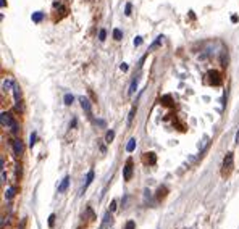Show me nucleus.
<instances>
[{
	"label": "nucleus",
	"instance_id": "1",
	"mask_svg": "<svg viewBox=\"0 0 239 229\" xmlns=\"http://www.w3.org/2000/svg\"><path fill=\"white\" fill-rule=\"evenodd\" d=\"M0 119H2V126H3V128H12L13 134H16V132H18V124H16V121L12 118V116H10V113L3 111V113L0 115Z\"/></svg>",
	"mask_w": 239,
	"mask_h": 229
},
{
	"label": "nucleus",
	"instance_id": "2",
	"mask_svg": "<svg viewBox=\"0 0 239 229\" xmlns=\"http://www.w3.org/2000/svg\"><path fill=\"white\" fill-rule=\"evenodd\" d=\"M233 165H234V153L233 152H228L223 158V168H221V174L223 176H228L233 169Z\"/></svg>",
	"mask_w": 239,
	"mask_h": 229
},
{
	"label": "nucleus",
	"instance_id": "3",
	"mask_svg": "<svg viewBox=\"0 0 239 229\" xmlns=\"http://www.w3.org/2000/svg\"><path fill=\"white\" fill-rule=\"evenodd\" d=\"M132 177V160L129 158L128 162H126L125 168H123V179L125 181H129Z\"/></svg>",
	"mask_w": 239,
	"mask_h": 229
},
{
	"label": "nucleus",
	"instance_id": "4",
	"mask_svg": "<svg viewBox=\"0 0 239 229\" xmlns=\"http://www.w3.org/2000/svg\"><path fill=\"white\" fill-rule=\"evenodd\" d=\"M79 102H81V107H83V110L86 111L87 115H92V108H91V102L87 100L86 97H79Z\"/></svg>",
	"mask_w": 239,
	"mask_h": 229
},
{
	"label": "nucleus",
	"instance_id": "5",
	"mask_svg": "<svg viewBox=\"0 0 239 229\" xmlns=\"http://www.w3.org/2000/svg\"><path fill=\"white\" fill-rule=\"evenodd\" d=\"M209 76H210V84H213V86H220L221 84V78L217 71H210Z\"/></svg>",
	"mask_w": 239,
	"mask_h": 229
},
{
	"label": "nucleus",
	"instance_id": "6",
	"mask_svg": "<svg viewBox=\"0 0 239 229\" xmlns=\"http://www.w3.org/2000/svg\"><path fill=\"white\" fill-rule=\"evenodd\" d=\"M68 186H70V176H65L63 179H61L60 186H58V194H63L65 190L68 189Z\"/></svg>",
	"mask_w": 239,
	"mask_h": 229
},
{
	"label": "nucleus",
	"instance_id": "7",
	"mask_svg": "<svg viewBox=\"0 0 239 229\" xmlns=\"http://www.w3.org/2000/svg\"><path fill=\"white\" fill-rule=\"evenodd\" d=\"M13 152H15V155H21L23 153V144L19 139H15V141H13Z\"/></svg>",
	"mask_w": 239,
	"mask_h": 229
},
{
	"label": "nucleus",
	"instance_id": "8",
	"mask_svg": "<svg viewBox=\"0 0 239 229\" xmlns=\"http://www.w3.org/2000/svg\"><path fill=\"white\" fill-rule=\"evenodd\" d=\"M92 181H94V169H91V171L87 173V176H86V182H84V186H83V189H81V192H84V190H86L87 187L91 186Z\"/></svg>",
	"mask_w": 239,
	"mask_h": 229
},
{
	"label": "nucleus",
	"instance_id": "9",
	"mask_svg": "<svg viewBox=\"0 0 239 229\" xmlns=\"http://www.w3.org/2000/svg\"><path fill=\"white\" fill-rule=\"evenodd\" d=\"M137 83H139V78L136 76L134 79H132V83H131V87H129V90H128L129 95H132V94L136 92V89H137Z\"/></svg>",
	"mask_w": 239,
	"mask_h": 229
},
{
	"label": "nucleus",
	"instance_id": "10",
	"mask_svg": "<svg viewBox=\"0 0 239 229\" xmlns=\"http://www.w3.org/2000/svg\"><path fill=\"white\" fill-rule=\"evenodd\" d=\"M31 18H32L34 23H40L44 19V13L42 11H36V13H32V16H31Z\"/></svg>",
	"mask_w": 239,
	"mask_h": 229
},
{
	"label": "nucleus",
	"instance_id": "11",
	"mask_svg": "<svg viewBox=\"0 0 239 229\" xmlns=\"http://www.w3.org/2000/svg\"><path fill=\"white\" fill-rule=\"evenodd\" d=\"M113 139H115V131H107V134H105V142L107 144H110V142H113Z\"/></svg>",
	"mask_w": 239,
	"mask_h": 229
},
{
	"label": "nucleus",
	"instance_id": "12",
	"mask_svg": "<svg viewBox=\"0 0 239 229\" xmlns=\"http://www.w3.org/2000/svg\"><path fill=\"white\" fill-rule=\"evenodd\" d=\"M162 37H163V36H158V37H157V39H155V40H153V42H152V44H150V47H149V50H153V49H155V47H158V45H160V44H162Z\"/></svg>",
	"mask_w": 239,
	"mask_h": 229
},
{
	"label": "nucleus",
	"instance_id": "13",
	"mask_svg": "<svg viewBox=\"0 0 239 229\" xmlns=\"http://www.w3.org/2000/svg\"><path fill=\"white\" fill-rule=\"evenodd\" d=\"M134 149H136V139H131V141L128 142V145H126V150H128V152H132Z\"/></svg>",
	"mask_w": 239,
	"mask_h": 229
},
{
	"label": "nucleus",
	"instance_id": "14",
	"mask_svg": "<svg viewBox=\"0 0 239 229\" xmlns=\"http://www.w3.org/2000/svg\"><path fill=\"white\" fill-rule=\"evenodd\" d=\"M63 100H65V105H71V103H73V100H74V97L71 94H66Z\"/></svg>",
	"mask_w": 239,
	"mask_h": 229
},
{
	"label": "nucleus",
	"instance_id": "15",
	"mask_svg": "<svg viewBox=\"0 0 239 229\" xmlns=\"http://www.w3.org/2000/svg\"><path fill=\"white\" fill-rule=\"evenodd\" d=\"M13 94H15L16 107H19V92H18V86H15V87H13Z\"/></svg>",
	"mask_w": 239,
	"mask_h": 229
},
{
	"label": "nucleus",
	"instance_id": "16",
	"mask_svg": "<svg viewBox=\"0 0 239 229\" xmlns=\"http://www.w3.org/2000/svg\"><path fill=\"white\" fill-rule=\"evenodd\" d=\"M113 37H115L117 40H121V39H123V32H121L120 29H113Z\"/></svg>",
	"mask_w": 239,
	"mask_h": 229
},
{
	"label": "nucleus",
	"instance_id": "17",
	"mask_svg": "<svg viewBox=\"0 0 239 229\" xmlns=\"http://www.w3.org/2000/svg\"><path fill=\"white\" fill-rule=\"evenodd\" d=\"M5 195H6V199H13V195H15V187H8V190H6V194H5Z\"/></svg>",
	"mask_w": 239,
	"mask_h": 229
},
{
	"label": "nucleus",
	"instance_id": "18",
	"mask_svg": "<svg viewBox=\"0 0 239 229\" xmlns=\"http://www.w3.org/2000/svg\"><path fill=\"white\" fill-rule=\"evenodd\" d=\"M134 115H136V107H132L131 111H129V116H128V124H131V123H132V118H134Z\"/></svg>",
	"mask_w": 239,
	"mask_h": 229
},
{
	"label": "nucleus",
	"instance_id": "19",
	"mask_svg": "<svg viewBox=\"0 0 239 229\" xmlns=\"http://www.w3.org/2000/svg\"><path fill=\"white\" fill-rule=\"evenodd\" d=\"M105 37H107V31H105V29H100V32H99V40H102V42H104Z\"/></svg>",
	"mask_w": 239,
	"mask_h": 229
},
{
	"label": "nucleus",
	"instance_id": "20",
	"mask_svg": "<svg viewBox=\"0 0 239 229\" xmlns=\"http://www.w3.org/2000/svg\"><path fill=\"white\" fill-rule=\"evenodd\" d=\"M36 139H37V134H36V132H32V134H31V137H29V145L31 147L36 144Z\"/></svg>",
	"mask_w": 239,
	"mask_h": 229
},
{
	"label": "nucleus",
	"instance_id": "21",
	"mask_svg": "<svg viewBox=\"0 0 239 229\" xmlns=\"http://www.w3.org/2000/svg\"><path fill=\"white\" fill-rule=\"evenodd\" d=\"M131 8H132L131 3H126V6H125V15H126V16L131 15Z\"/></svg>",
	"mask_w": 239,
	"mask_h": 229
},
{
	"label": "nucleus",
	"instance_id": "22",
	"mask_svg": "<svg viewBox=\"0 0 239 229\" xmlns=\"http://www.w3.org/2000/svg\"><path fill=\"white\" fill-rule=\"evenodd\" d=\"M53 223H55V215H50L49 216V226L53 228Z\"/></svg>",
	"mask_w": 239,
	"mask_h": 229
},
{
	"label": "nucleus",
	"instance_id": "23",
	"mask_svg": "<svg viewBox=\"0 0 239 229\" xmlns=\"http://www.w3.org/2000/svg\"><path fill=\"white\" fill-rule=\"evenodd\" d=\"M126 229H136L134 221H128V223H126Z\"/></svg>",
	"mask_w": 239,
	"mask_h": 229
},
{
	"label": "nucleus",
	"instance_id": "24",
	"mask_svg": "<svg viewBox=\"0 0 239 229\" xmlns=\"http://www.w3.org/2000/svg\"><path fill=\"white\" fill-rule=\"evenodd\" d=\"M141 44H142V37H136V39H134V45L139 47Z\"/></svg>",
	"mask_w": 239,
	"mask_h": 229
},
{
	"label": "nucleus",
	"instance_id": "25",
	"mask_svg": "<svg viewBox=\"0 0 239 229\" xmlns=\"http://www.w3.org/2000/svg\"><path fill=\"white\" fill-rule=\"evenodd\" d=\"M95 124H99V126H102V128H104V126H105V121H104V119H97V121H95Z\"/></svg>",
	"mask_w": 239,
	"mask_h": 229
},
{
	"label": "nucleus",
	"instance_id": "26",
	"mask_svg": "<svg viewBox=\"0 0 239 229\" xmlns=\"http://www.w3.org/2000/svg\"><path fill=\"white\" fill-rule=\"evenodd\" d=\"M115 208H117V200H113V202H112V205H110V211H113Z\"/></svg>",
	"mask_w": 239,
	"mask_h": 229
},
{
	"label": "nucleus",
	"instance_id": "27",
	"mask_svg": "<svg viewBox=\"0 0 239 229\" xmlns=\"http://www.w3.org/2000/svg\"><path fill=\"white\" fill-rule=\"evenodd\" d=\"M10 86H12V83H10V81H5V83H3V89H8Z\"/></svg>",
	"mask_w": 239,
	"mask_h": 229
},
{
	"label": "nucleus",
	"instance_id": "28",
	"mask_svg": "<svg viewBox=\"0 0 239 229\" xmlns=\"http://www.w3.org/2000/svg\"><path fill=\"white\" fill-rule=\"evenodd\" d=\"M149 156H150V163H155V155H153L152 152H150V155H149Z\"/></svg>",
	"mask_w": 239,
	"mask_h": 229
},
{
	"label": "nucleus",
	"instance_id": "29",
	"mask_svg": "<svg viewBox=\"0 0 239 229\" xmlns=\"http://www.w3.org/2000/svg\"><path fill=\"white\" fill-rule=\"evenodd\" d=\"M74 126H76V118H73V121L70 123V128H74Z\"/></svg>",
	"mask_w": 239,
	"mask_h": 229
},
{
	"label": "nucleus",
	"instance_id": "30",
	"mask_svg": "<svg viewBox=\"0 0 239 229\" xmlns=\"http://www.w3.org/2000/svg\"><path fill=\"white\" fill-rule=\"evenodd\" d=\"M234 142H236V144H239V131L236 132V137H234Z\"/></svg>",
	"mask_w": 239,
	"mask_h": 229
},
{
	"label": "nucleus",
	"instance_id": "31",
	"mask_svg": "<svg viewBox=\"0 0 239 229\" xmlns=\"http://www.w3.org/2000/svg\"><path fill=\"white\" fill-rule=\"evenodd\" d=\"M121 70H123V71H126V70H128V65L123 63V65H121Z\"/></svg>",
	"mask_w": 239,
	"mask_h": 229
},
{
	"label": "nucleus",
	"instance_id": "32",
	"mask_svg": "<svg viewBox=\"0 0 239 229\" xmlns=\"http://www.w3.org/2000/svg\"><path fill=\"white\" fill-rule=\"evenodd\" d=\"M0 5H2V6H5V5H6V2H5V0H0Z\"/></svg>",
	"mask_w": 239,
	"mask_h": 229
},
{
	"label": "nucleus",
	"instance_id": "33",
	"mask_svg": "<svg viewBox=\"0 0 239 229\" xmlns=\"http://www.w3.org/2000/svg\"><path fill=\"white\" fill-rule=\"evenodd\" d=\"M104 228H105V226H104V224H102V226H100V229H104Z\"/></svg>",
	"mask_w": 239,
	"mask_h": 229
}]
</instances>
